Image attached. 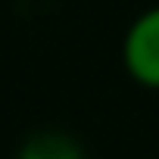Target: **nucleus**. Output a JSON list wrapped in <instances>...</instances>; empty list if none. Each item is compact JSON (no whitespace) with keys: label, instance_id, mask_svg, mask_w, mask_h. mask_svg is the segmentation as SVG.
Masks as SVG:
<instances>
[{"label":"nucleus","instance_id":"f257e3e1","mask_svg":"<svg viewBox=\"0 0 159 159\" xmlns=\"http://www.w3.org/2000/svg\"><path fill=\"white\" fill-rule=\"evenodd\" d=\"M122 66L134 84L159 91V3L128 25L122 38Z\"/></svg>","mask_w":159,"mask_h":159},{"label":"nucleus","instance_id":"f03ea898","mask_svg":"<svg viewBox=\"0 0 159 159\" xmlns=\"http://www.w3.org/2000/svg\"><path fill=\"white\" fill-rule=\"evenodd\" d=\"M16 159H88L81 143L66 131H38L31 134Z\"/></svg>","mask_w":159,"mask_h":159}]
</instances>
